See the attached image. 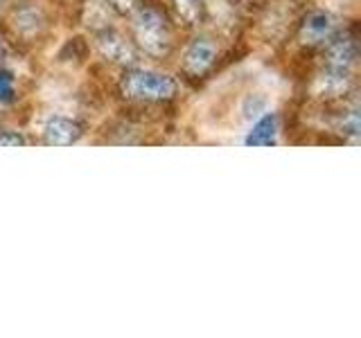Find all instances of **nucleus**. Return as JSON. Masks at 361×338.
<instances>
[{
  "label": "nucleus",
  "mask_w": 361,
  "mask_h": 338,
  "mask_svg": "<svg viewBox=\"0 0 361 338\" xmlns=\"http://www.w3.org/2000/svg\"><path fill=\"white\" fill-rule=\"evenodd\" d=\"M27 140L23 138L20 133H14V131H3L0 133V146H25Z\"/></svg>",
  "instance_id": "ddd939ff"
},
{
  "label": "nucleus",
  "mask_w": 361,
  "mask_h": 338,
  "mask_svg": "<svg viewBox=\"0 0 361 338\" xmlns=\"http://www.w3.org/2000/svg\"><path fill=\"white\" fill-rule=\"evenodd\" d=\"M16 97V84L14 77L7 70H0V104H11Z\"/></svg>",
  "instance_id": "9b49d317"
},
{
  "label": "nucleus",
  "mask_w": 361,
  "mask_h": 338,
  "mask_svg": "<svg viewBox=\"0 0 361 338\" xmlns=\"http://www.w3.org/2000/svg\"><path fill=\"white\" fill-rule=\"evenodd\" d=\"M3 56H5V45L0 43V59H3Z\"/></svg>",
  "instance_id": "2eb2a0df"
},
{
  "label": "nucleus",
  "mask_w": 361,
  "mask_h": 338,
  "mask_svg": "<svg viewBox=\"0 0 361 338\" xmlns=\"http://www.w3.org/2000/svg\"><path fill=\"white\" fill-rule=\"evenodd\" d=\"M278 115L276 113H264L255 120L244 142L248 146H274L278 144Z\"/></svg>",
  "instance_id": "423d86ee"
},
{
  "label": "nucleus",
  "mask_w": 361,
  "mask_h": 338,
  "mask_svg": "<svg viewBox=\"0 0 361 338\" xmlns=\"http://www.w3.org/2000/svg\"><path fill=\"white\" fill-rule=\"evenodd\" d=\"M111 3L116 5L118 9H122V11H129L133 7V0H111Z\"/></svg>",
  "instance_id": "4468645a"
},
{
  "label": "nucleus",
  "mask_w": 361,
  "mask_h": 338,
  "mask_svg": "<svg viewBox=\"0 0 361 338\" xmlns=\"http://www.w3.org/2000/svg\"><path fill=\"white\" fill-rule=\"evenodd\" d=\"M336 34V20L327 11H314L305 18L300 27V41L305 45H323L327 41H332Z\"/></svg>",
  "instance_id": "7ed1b4c3"
},
{
  "label": "nucleus",
  "mask_w": 361,
  "mask_h": 338,
  "mask_svg": "<svg viewBox=\"0 0 361 338\" xmlns=\"http://www.w3.org/2000/svg\"><path fill=\"white\" fill-rule=\"evenodd\" d=\"M43 138L48 144L68 146L82 138V129H79V124L73 120L61 118V115H52L43 124Z\"/></svg>",
  "instance_id": "39448f33"
},
{
  "label": "nucleus",
  "mask_w": 361,
  "mask_h": 338,
  "mask_svg": "<svg viewBox=\"0 0 361 338\" xmlns=\"http://www.w3.org/2000/svg\"><path fill=\"white\" fill-rule=\"evenodd\" d=\"M341 129H343V135H348L350 140L357 142L359 140V129H361V122H359V108L353 106L348 113H345V118L341 122Z\"/></svg>",
  "instance_id": "9d476101"
},
{
  "label": "nucleus",
  "mask_w": 361,
  "mask_h": 338,
  "mask_svg": "<svg viewBox=\"0 0 361 338\" xmlns=\"http://www.w3.org/2000/svg\"><path fill=\"white\" fill-rule=\"evenodd\" d=\"M97 48L109 61H116V63H133L135 61V50L116 32L102 34L97 39Z\"/></svg>",
  "instance_id": "0eeeda50"
},
{
  "label": "nucleus",
  "mask_w": 361,
  "mask_h": 338,
  "mask_svg": "<svg viewBox=\"0 0 361 338\" xmlns=\"http://www.w3.org/2000/svg\"><path fill=\"white\" fill-rule=\"evenodd\" d=\"M122 93L131 99L142 101H167L176 95V82L169 75L133 68L122 77Z\"/></svg>",
  "instance_id": "f257e3e1"
},
{
  "label": "nucleus",
  "mask_w": 361,
  "mask_h": 338,
  "mask_svg": "<svg viewBox=\"0 0 361 338\" xmlns=\"http://www.w3.org/2000/svg\"><path fill=\"white\" fill-rule=\"evenodd\" d=\"M357 63V45L350 39H338L327 48V65L338 70H353Z\"/></svg>",
  "instance_id": "6e6552de"
},
{
  "label": "nucleus",
  "mask_w": 361,
  "mask_h": 338,
  "mask_svg": "<svg viewBox=\"0 0 361 338\" xmlns=\"http://www.w3.org/2000/svg\"><path fill=\"white\" fill-rule=\"evenodd\" d=\"M174 5L185 20H197L201 14V0H174Z\"/></svg>",
  "instance_id": "f8f14e48"
},
{
  "label": "nucleus",
  "mask_w": 361,
  "mask_h": 338,
  "mask_svg": "<svg viewBox=\"0 0 361 338\" xmlns=\"http://www.w3.org/2000/svg\"><path fill=\"white\" fill-rule=\"evenodd\" d=\"M133 32L140 48L152 56H163L172 48V34H169L167 20L156 9H138L133 16Z\"/></svg>",
  "instance_id": "f03ea898"
},
{
  "label": "nucleus",
  "mask_w": 361,
  "mask_h": 338,
  "mask_svg": "<svg viewBox=\"0 0 361 338\" xmlns=\"http://www.w3.org/2000/svg\"><path fill=\"white\" fill-rule=\"evenodd\" d=\"M214 59H217V45L210 39H197L190 43L183 56V70L190 75H203L208 73Z\"/></svg>",
  "instance_id": "20e7f679"
},
{
  "label": "nucleus",
  "mask_w": 361,
  "mask_h": 338,
  "mask_svg": "<svg viewBox=\"0 0 361 338\" xmlns=\"http://www.w3.org/2000/svg\"><path fill=\"white\" fill-rule=\"evenodd\" d=\"M350 86V70H338V68H330L319 77V93L323 95H341Z\"/></svg>",
  "instance_id": "1a4fd4ad"
}]
</instances>
